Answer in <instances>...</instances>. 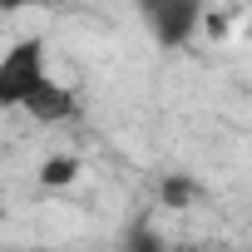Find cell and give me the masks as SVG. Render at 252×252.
I'll return each instance as SVG.
<instances>
[{
    "label": "cell",
    "mask_w": 252,
    "mask_h": 252,
    "mask_svg": "<svg viewBox=\"0 0 252 252\" xmlns=\"http://www.w3.org/2000/svg\"><path fill=\"white\" fill-rule=\"evenodd\" d=\"M50 74V45L45 35H25L0 50V109H20L25 94Z\"/></svg>",
    "instance_id": "obj_1"
},
{
    "label": "cell",
    "mask_w": 252,
    "mask_h": 252,
    "mask_svg": "<svg viewBox=\"0 0 252 252\" xmlns=\"http://www.w3.org/2000/svg\"><path fill=\"white\" fill-rule=\"evenodd\" d=\"M139 15H144V30L154 35V45L183 50L203 30L208 0H139Z\"/></svg>",
    "instance_id": "obj_2"
},
{
    "label": "cell",
    "mask_w": 252,
    "mask_h": 252,
    "mask_svg": "<svg viewBox=\"0 0 252 252\" xmlns=\"http://www.w3.org/2000/svg\"><path fill=\"white\" fill-rule=\"evenodd\" d=\"M35 124H64V119H74L79 114V99H74V89L69 84H60L55 74H45L30 94H25V104H20Z\"/></svg>",
    "instance_id": "obj_3"
},
{
    "label": "cell",
    "mask_w": 252,
    "mask_h": 252,
    "mask_svg": "<svg viewBox=\"0 0 252 252\" xmlns=\"http://www.w3.org/2000/svg\"><path fill=\"white\" fill-rule=\"evenodd\" d=\"M119 252H168V242H163L158 227H149V222H129V227H124V237H119Z\"/></svg>",
    "instance_id": "obj_4"
},
{
    "label": "cell",
    "mask_w": 252,
    "mask_h": 252,
    "mask_svg": "<svg viewBox=\"0 0 252 252\" xmlns=\"http://www.w3.org/2000/svg\"><path fill=\"white\" fill-rule=\"evenodd\" d=\"M74 178H79V158H64L60 154V158H45L40 163V183L45 188H69Z\"/></svg>",
    "instance_id": "obj_5"
},
{
    "label": "cell",
    "mask_w": 252,
    "mask_h": 252,
    "mask_svg": "<svg viewBox=\"0 0 252 252\" xmlns=\"http://www.w3.org/2000/svg\"><path fill=\"white\" fill-rule=\"evenodd\" d=\"M158 198H163L168 208H188V203L198 198V183H193L188 173H168V178L158 183Z\"/></svg>",
    "instance_id": "obj_6"
},
{
    "label": "cell",
    "mask_w": 252,
    "mask_h": 252,
    "mask_svg": "<svg viewBox=\"0 0 252 252\" xmlns=\"http://www.w3.org/2000/svg\"><path fill=\"white\" fill-rule=\"evenodd\" d=\"M20 5H30V0H0V10H20Z\"/></svg>",
    "instance_id": "obj_7"
}]
</instances>
